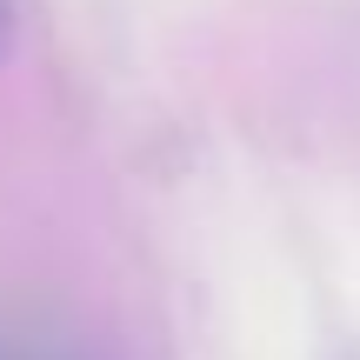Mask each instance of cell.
I'll return each mask as SVG.
<instances>
[{
	"label": "cell",
	"instance_id": "6da1fadb",
	"mask_svg": "<svg viewBox=\"0 0 360 360\" xmlns=\"http://www.w3.org/2000/svg\"><path fill=\"white\" fill-rule=\"evenodd\" d=\"M7 47H13V0H0V60H7Z\"/></svg>",
	"mask_w": 360,
	"mask_h": 360
}]
</instances>
